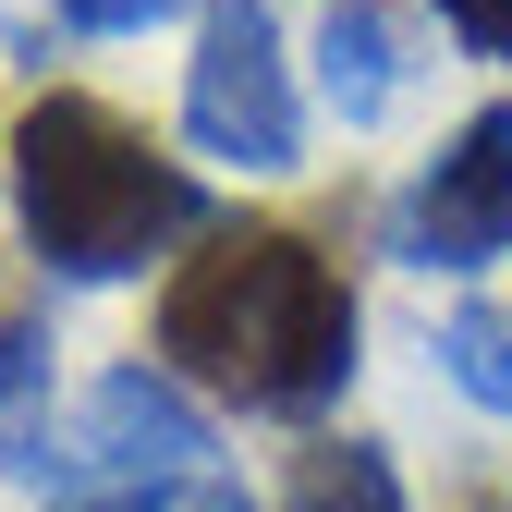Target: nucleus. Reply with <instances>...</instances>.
I'll use <instances>...</instances> for the list:
<instances>
[{"label": "nucleus", "mask_w": 512, "mask_h": 512, "mask_svg": "<svg viewBox=\"0 0 512 512\" xmlns=\"http://www.w3.org/2000/svg\"><path fill=\"white\" fill-rule=\"evenodd\" d=\"M354 330L366 305L342 269V232L293 208L208 220L159 269V305H147V354L183 391L220 415H269V427H317L354 391Z\"/></svg>", "instance_id": "nucleus-1"}, {"label": "nucleus", "mask_w": 512, "mask_h": 512, "mask_svg": "<svg viewBox=\"0 0 512 512\" xmlns=\"http://www.w3.org/2000/svg\"><path fill=\"white\" fill-rule=\"evenodd\" d=\"M0 183H13L25 256L49 281H147V269H171V256L220 220L208 171L171 159L147 122L122 98H98V86H37L13 110Z\"/></svg>", "instance_id": "nucleus-2"}, {"label": "nucleus", "mask_w": 512, "mask_h": 512, "mask_svg": "<svg viewBox=\"0 0 512 512\" xmlns=\"http://www.w3.org/2000/svg\"><path fill=\"white\" fill-rule=\"evenodd\" d=\"M183 147L220 171H293L305 147V98H293V49L269 0H208L196 61H183Z\"/></svg>", "instance_id": "nucleus-3"}, {"label": "nucleus", "mask_w": 512, "mask_h": 512, "mask_svg": "<svg viewBox=\"0 0 512 512\" xmlns=\"http://www.w3.org/2000/svg\"><path fill=\"white\" fill-rule=\"evenodd\" d=\"M391 256L403 269H488V256H512V110H464L452 147H439L403 208H391Z\"/></svg>", "instance_id": "nucleus-4"}, {"label": "nucleus", "mask_w": 512, "mask_h": 512, "mask_svg": "<svg viewBox=\"0 0 512 512\" xmlns=\"http://www.w3.org/2000/svg\"><path fill=\"white\" fill-rule=\"evenodd\" d=\"M49 464H61V476H98V488H159V476H208V403L183 391V378H171L159 354H135V366H110L98 391H86L74 439H61Z\"/></svg>", "instance_id": "nucleus-5"}, {"label": "nucleus", "mask_w": 512, "mask_h": 512, "mask_svg": "<svg viewBox=\"0 0 512 512\" xmlns=\"http://www.w3.org/2000/svg\"><path fill=\"white\" fill-rule=\"evenodd\" d=\"M317 98L342 122H378L403 98V25L378 0H330V25H317Z\"/></svg>", "instance_id": "nucleus-6"}, {"label": "nucleus", "mask_w": 512, "mask_h": 512, "mask_svg": "<svg viewBox=\"0 0 512 512\" xmlns=\"http://www.w3.org/2000/svg\"><path fill=\"white\" fill-rule=\"evenodd\" d=\"M281 512H403V464L378 439H305L281 464Z\"/></svg>", "instance_id": "nucleus-7"}, {"label": "nucleus", "mask_w": 512, "mask_h": 512, "mask_svg": "<svg viewBox=\"0 0 512 512\" xmlns=\"http://www.w3.org/2000/svg\"><path fill=\"white\" fill-rule=\"evenodd\" d=\"M49 464V330L37 305H0V476Z\"/></svg>", "instance_id": "nucleus-8"}, {"label": "nucleus", "mask_w": 512, "mask_h": 512, "mask_svg": "<svg viewBox=\"0 0 512 512\" xmlns=\"http://www.w3.org/2000/svg\"><path fill=\"white\" fill-rule=\"evenodd\" d=\"M439 366L476 415H512V305H452L439 317Z\"/></svg>", "instance_id": "nucleus-9"}, {"label": "nucleus", "mask_w": 512, "mask_h": 512, "mask_svg": "<svg viewBox=\"0 0 512 512\" xmlns=\"http://www.w3.org/2000/svg\"><path fill=\"white\" fill-rule=\"evenodd\" d=\"M61 512H256L232 476H159V488H98V500H61Z\"/></svg>", "instance_id": "nucleus-10"}, {"label": "nucleus", "mask_w": 512, "mask_h": 512, "mask_svg": "<svg viewBox=\"0 0 512 512\" xmlns=\"http://www.w3.org/2000/svg\"><path fill=\"white\" fill-rule=\"evenodd\" d=\"M49 13L74 25V37H147L159 13H183V0H49Z\"/></svg>", "instance_id": "nucleus-11"}, {"label": "nucleus", "mask_w": 512, "mask_h": 512, "mask_svg": "<svg viewBox=\"0 0 512 512\" xmlns=\"http://www.w3.org/2000/svg\"><path fill=\"white\" fill-rule=\"evenodd\" d=\"M439 25H452L476 61H512V0H439Z\"/></svg>", "instance_id": "nucleus-12"}, {"label": "nucleus", "mask_w": 512, "mask_h": 512, "mask_svg": "<svg viewBox=\"0 0 512 512\" xmlns=\"http://www.w3.org/2000/svg\"><path fill=\"white\" fill-rule=\"evenodd\" d=\"M464 512H512V488H476V500H464Z\"/></svg>", "instance_id": "nucleus-13"}]
</instances>
